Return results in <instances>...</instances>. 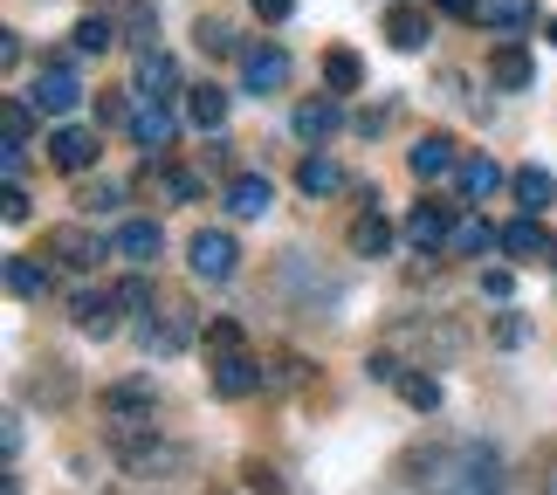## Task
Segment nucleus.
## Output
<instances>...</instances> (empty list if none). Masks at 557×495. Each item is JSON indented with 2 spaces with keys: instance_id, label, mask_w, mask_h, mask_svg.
I'll return each mask as SVG.
<instances>
[{
  "instance_id": "obj_56",
  "label": "nucleus",
  "mask_w": 557,
  "mask_h": 495,
  "mask_svg": "<svg viewBox=\"0 0 557 495\" xmlns=\"http://www.w3.org/2000/svg\"><path fill=\"white\" fill-rule=\"evenodd\" d=\"M537 495H557V447L544 455V475H537Z\"/></svg>"
},
{
  "instance_id": "obj_26",
  "label": "nucleus",
  "mask_w": 557,
  "mask_h": 495,
  "mask_svg": "<svg viewBox=\"0 0 557 495\" xmlns=\"http://www.w3.org/2000/svg\"><path fill=\"white\" fill-rule=\"evenodd\" d=\"M509 193H517L523 213H550L557 207V180H550L544 165H517V172H509Z\"/></svg>"
},
{
  "instance_id": "obj_43",
  "label": "nucleus",
  "mask_w": 557,
  "mask_h": 495,
  "mask_svg": "<svg viewBox=\"0 0 557 495\" xmlns=\"http://www.w3.org/2000/svg\"><path fill=\"white\" fill-rule=\"evenodd\" d=\"M496 344H509V351H517V344H530V317H523V310H503V317H496Z\"/></svg>"
},
{
  "instance_id": "obj_58",
  "label": "nucleus",
  "mask_w": 557,
  "mask_h": 495,
  "mask_svg": "<svg viewBox=\"0 0 557 495\" xmlns=\"http://www.w3.org/2000/svg\"><path fill=\"white\" fill-rule=\"evenodd\" d=\"M550 262H557V255H550Z\"/></svg>"
},
{
  "instance_id": "obj_42",
  "label": "nucleus",
  "mask_w": 557,
  "mask_h": 495,
  "mask_svg": "<svg viewBox=\"0 0 557 495\" xmlns=\"http://www.w3.org/2000/svg\"><path fill=\"white\" fill-rule=\"evenodd\" d=\"M117 304H124V310H152V275L132 269V275L117 283Z\"/></svg>"
},
{
  "instance_id": "obj_38",
  "label": "nucleus",
  "mask_w": 557,
  "mask_h": 495,
  "mask_svg": "<svg viewBox=\"0 0 557 495\" xmlns=\"http://www.w3.org/2000/svg\"><path fill=\"white\" fill-rule=\"evenodd\" d=\"M399 399L413 413H441V379L434 372H399Z\"/></svg>"
},
{
  "instance_id": "obj_1",
  "label": "nucleus",
  "mask_w": 557,
  "mask_h": 495,
  "mask_svg": "<svg viewBox=\"0 0 557 495\" xmlns=\"http://www.w3.org/2000/svg\"><path fill=\"white\" fill-rule=\"evenodd\" d=\"M399 475L426 488V495H503V455L482 441H426V447H406L399 455Z\"/></svg>"
},
{
  "instance_id": "obj_53",
  "label": "nucleus",
  "mask_w": 557,
  "mask_h": 495,
  "mask_svg": "<svg viewBox=\"0 0 557 495\" xmlns=\"http://www.w3.org/2000/svg\"><path fill=\"white\" fill-rule=\"evenodd\" d=\"M351 132H358V138H372V132H385V111H358V117H351Z\"/></svg>"
},
{
  "instance_id": "obj_52",
  "label": "nucleus",
  "mask_w": 557,
  "mask_h": 495,
  "mask_svg": "<svg viewBox=\"0 0 557 495\" xmlns=\"http://www.w3.org/2000/svg\"><path fill=\"white\" fill-rule=\"evenodd\" d=\"M28 213H35V207H28V193H21V186H8V221L21 227V221H28Z\"/></svg>"
},
{
  "instance_id": "obj_8",
  "label": "nucleus",
  "mask_w": 557,
  "mask_h": 495,
  "mask_svg": "<svg viewBox=\"0 0 557 495\" xmlns=\"http://www.w3.org/2000/svg\"><path fill=\"white\" fill-rule=\"evenodd\" d=\"M138 344H145V358H180L186 344H193V310L173 304V310L145 317V324H138Z\"/></svg>"
},
{
  "instance_id": "obj_28",
  "label": "nucleus",
  "mask_w": 557,
  "mask_h": 495,
  "mask_svg": "<svg viewBox=\"0 0 557 495\" xmlns=\"http://www.w3.org/2000/svg\"><path fill=\"white\" fill-rule=\"evenodd\" d=\"M393 242H399V234H393V221H385L379 207H366V213L351 221V255H366V262H379V255H393Z\"/></svg>"
},
{
  "instance_id": "obj_30",
  "label": "nucleus",
  "mask_w": 557,
  "mask_h": 495,
  "mask_svg": "<svg viewBox=\"0 0 557 495\" xmlns=\"http://www.w3.org/2000/svg\"><path fill=\"white\" fill-rule=\"evenodd\" d=\"M488 248H503V227H488L482 213H461L455 234H447V255H475V262H482Z\"/></svg>"
},
{
  "instance_id": "obj_6",
  "label": "nucleus",
  "mask_w": 557,
  "mask_h": 495,
  "mask_svg": "<svg viewBox=\"0 0 557 495\" xmlns=\"http://www.w3.org/2000/svg\"><path fill=\"white\" fill-rule=\"evenodd\" d=\"M289 49H275V41H248L242 49V90L248 97H275V90H289Z\"/></svg>"
},
{
  "instance_id": "obj_16",
  "label": "nucleus",
  "mask_w": 557,
  "mask_h": 495,
  "mask_svg": "<svg viewBox=\"0 0 557 495\" xmlns=\"http://www.w3.org/2000/svg\"><path fill=\"white\" fill-rule=\"evenodd\" d=\"M132 145H145V152H159V145H173V132H180V117H173V103L165 97H138V111H132Z\"/></svg>"
},
{
  "instance_id": "obj_55",
  "label": "nucleus",
  "mask_w": 557,
  "mask_h": 495,
  "mask_svg": "<svg viewBox=\"0 0 557 495\" xmlns=\"http://www.w3.org/2000/svg\"><path fill=\"white\" fill-rule=\"evenodd\" d=\"M14 62H21V35L8 28V35H0V70H14Z\"/></svg>"
},
{
  "instance_id": "obj_34",
  "label": "nucleus",
  "mask_w": 557,
  "mask_h": 495,
  "mask_svg": "<svg viewBox=\"0 0 557 495\" xmlns=\"http://www.w3.org/2000/svg\"><path fill=\"white\" fill-rule=\"evenodd\" d=\"M324 90H331V97L366 90V62H358L351 49H324Z\"/></svg>"
},
{
  "instance_id": "obj_7",
  "label": "nucleus",
  "mask_w": 557,
  "mask_h": 495,
  "mask_svg": "<svg viewBox=\"0 0 557 495\" xmlns=\"http://www.w3.org/2000/svg\"><path fill=\"white\" fill-rule=\"evenodd\" d=\"M275 275H283V283H296V289H304V304H310V317H317V310L331 317L337 304H345V275H317L304 248H296V255H283V269H275Z\"/></svg>"
},
{
  "instance_id": "obj_22",
  "label": "nucleus",
  "mask_w": 557,
  "mask_h": 495,
  "mask_svg": "<svg viewBox=\"0 0 557 495\" xmlns=\"http://www.w3.org/2000/svg\"><path fill=\"white\" fill-rule=\"evenodd\" d=\"M385 41H393L399 55H420L426 41H434V21H426V8H385Z\"/></svg>"
},
{
  "instance_id": "obj_54",
  "label": "nucleus",
  "mask_w": 557,
  "mask_h": 495,
  "mask_svg": "<svg viewBox=\"0 0 557 495\" xmlns=\"http://www.w3.org/2000/svg\"><path fill=\"white\" fill-rule=\"evenodd\" d=\"M0 447H8V461L21 455V413H8V426H0Z\"/></svg>"
},
{
  "instance_id": "obj_40",
  "label": "nucleus",
  "mask_w": 557,
  "mask_h": 495,
  "mask_svg": "<svg viewBox=\"0 0 557 495\" xmlns=\"http://www.w3.org/2000/svg\"><path fill=\"white\" fill-rule=\"evenodd\" d=\"M193 41H200L207 55H234V62H242V49H248V41L227 28V21H200V28H193Z\"/></svg>"
},
{
  "instance_id": "obj_44",
  "label": "nucleus",
  "mask_w": 557,
  "mask_h": 495,
  "mask_svg": "<svg viewBox=\"0 0 557 495\" xmlns=\"http://www.w3.org/2000/svg\"><path fill=\"white\" fill-rule=\"evenodd\" d=\"M207 351H242V324H234V317H213V324H207Z\"/></svg>"
},
{
  "instance_id": "obj_27",
  "label": "nucleus",
  "mask_w": 557,
  "mask_h": 495,
  "mask_svg": "<svg viewBox=\"0 0 557 495\" xmlns=\"http://www.w3.org/2000/svg\"><path fill=\"white\" fill-rule=\"evenodd\" d=\"M345 186H351L345 165L324 159V152H310L304 165H296V193H310V200H331V193H345Z\"/></svg>"
},
{
  "instance_id": "obj_9",
  "label": "nucleus",
  "mask_w": 557,
  "mask_h": 495,
  "mask_svg": "<svg viewBox=\"0 0 557 495\" xmlns=\"http://www.w3.org/2000/svg\"><path fill=\"white\" fill-rule=\"evenodd\" d=\"M97 152H103V145H97L90 124H55V132H49V165L70 172V180H83V172L97 165Z\"/></svg>"
},
{
  "instance_id": "obj_13",
  "label": "nucleus",
  "mask_w": 557,
  "mask_h": 495,
  "mask_svg": "<svg viewBox=\"0 0 557 495\" xmlns=\"http://www.w3.org/2000/svg\"><path fill=\"white\" fill-rule=\"evenodd\" d=\"M213 393L221 399H255L262 393V358L255 351H221L213 358Z\"/></svg>"
},
{
  "instance_id": "obj_3",
  "label": "nucleus",
  "mask_w": 557,
  "mask_h": 495,
  "mask_svg": "<svg viewBox=\"0 0 557 495\" xmlns=\"http://www.w3.org/2000/svg\"><path fill=\"white\" fill-rule=\"evenodd\" d=\"M385 344H393V351H413V364H455L468 351V331L434 310V317H399V324L385 331Z\"/></svg>"
},
{
  "instance_id": "obj_12",
  "label": "nucleus",
  "mask_w": 557,
  "mask_h": 495,
  "mask_svg": "<svg viewBox=\"0 0 557 495\" xmlns=\"http://www.w3.org/2000/svg\"><path fill=\"white\" fill-rule=\"evenodd\" d=\"M111 255H124L132 269H152L159 255H165V227H159V221H145V213H138V221H117Z\"/></svg>"
},
{
  "instance_id": "obj_10",
  "label": "nucleus",
  "mask_w": 557,
  "mask_h": 495,
  "mask_svg": "<svg viewBox=\"0 0 557 495\" xmlns=\"http://www.w3.org/2000/svg\"><path fill=\"white\" fill-rule=\"evenodd\" d=\"M41 248H49L62 269H76V275H83V269H97L103 255H111V242H97V234H90V227H76V221H70V227H49V234H41Z\"/></svg>"
},
{
  "instance_id": "obj_57",
  "label": "nucleus",
  "mask_w": 557,
  "mask_h": 495,
  "mask_svg": "<svg viewBox=\"0 0 557 495\" xmlns=\"http://www.w3.org/2000/svg\"><path fill=\"white\" fill-rule=\"evenodd\" d=\"M544 35H550V49H557V21H544Z\"/></svg>"
},
{
  "instance_id": "obj_37",
  "label": "nucleus",
  "mask_w": 557,
  "mask_h": 495,
  "mask_svg": "<svg viewBox=\"0 0 557 495\" xmlns=\"http://www.w3.org/2000/svg\"><path fill=\"white\" fill-rule=\"evenodd\" d=\"M35 103L28 97H8V103H0V145H28L35 138Z\"/></svg>"
},
{
  "instance_id": "obj_45",
  "label": "nucleus",
  "mask_w": 557,
  "mask_h": 495,
  "mask_svg": "<svg viewBox=\"0 0 557 495\" xmlns=\"http://www.w3.org/2000/svg\"><path fill=\"white\" fill-rule=\"evenodd\" d=\"M242 482H248V495H283V475H275V468H262V461H248Z\"/></svg>"
},
{
  "instance_id": "obj_51",
  "label": "nucleus",
  "mask_w": 557,
  "mask_h": 495,
  "mask_svg": "<svg viewBox=\"0 0 557 495\" xmlns=\"http://www.w3.org/2000/svg\"><path fill=\"white\" fill-rule=\"evenodd\" d=\"M434 8H441V14H455V21H475V14H482V0H434Z\"/></svg>"
},
{
  "instance_id": "obj_25",
  "label": "nucleus",
  "mask_w": 557,
  "mask_h": 495,
  "mask_svg": "<svg viewBox=\"0 0 557 495\" xmlns=\"http://www.w3.org/2000/svg\"><path fill=\"white\" fill-rule=\"evenodd\" d=\"M28 399H41L49 413H62V406L76 399V379H70V364H62V358H41V372H28Z\"/></svg>"
},
{
  "instance_id": "obj_50",
  "label": "nucleus",
  "mask_w": 557,
  "mask_h": 495,
  "mask_svg": "<svg viewBox=\"0 0 557 495\" xmlns=\"http://www.w3.org/2000/svg\"><path fill=\"white\" fill-rule=\"evenodd\" d=\"M207 165H213V172H227V165H234V138H221V132H213V145H207Z\"/></svg>"
},
{
  "instance_id": "obj_46",
  "label": "nucleus",
  "mask_w": 557,
  "mask_h": 495,
  "mask_svg": "<svg viewBox=\"0 0 557 495\" xmlns=\"http://www.w3.org/2000/svg\"><path fill=\"white\" fill-rule=\"evenodd\" d=\"M366 379L372 385H399V351H372L366 358Z\"/></svg>"
},
{
  "instance_id": "obj_5",
  "label": "nucleus",
  "mask_w": 557,
  "mask_h": 495,
  "mask_svg": "<svg viewBox=\"0 0 557 495\" xmlns=\"http://www.w3.org/2000/svg\"><path fill=\"white\" fill-rule=\"evenodd\" d=\"M186 269L200 275V283H227V275L242 269V248H234L227 227H200V234L186 242Z\"/></svg>"
},
{
  "instance_id": "obj_49",
  "label": "nucleus",
  "mask_w": 557,
  "mask_h": 495,
  "mask_svg": "<svg viewBox=\"0 0 557 495\" xmlns=\"http://www.w3.org/2000/svg\"><path fill=\"white\" fill-rule=\"evenodd\" d=\"M509 289H517V283H509V269H482V296H496V304H509Z\"/></svg>"
},
{
  "instance_id": "obj_19",
  "label": "nucleus",
  "mask_w": 557,
  "mask_h": 495,
  "mask_svg": "<svg viewBox=\"0 0 557 495\" xmlns=\"http://www.w3.org/2000/svg\"><path fill=\"white\" fill-rule=\"evenodd\" d=\"M132 97H180V62L165 49H138V76H132Z\"/></svg>"
},
{
  "instance_id": "obj_4",
  "label": "nucleus",
  "mask_w": 557,
  "mask_h": 495,
  "mask_svg": "<svg viewBox=\"0 0 557 495\" xmlns=\"http://www.w3.org/2000/svg\"><path fill=\"white\" fill-rule=\"evenodd\" d=\"M28 103H35L41 117H55V124L83 111V83H76V70H70V55H49V62H41L35 83H28Z\"/></svg>"
},
{
  "instance_id": "obj_39",
  "label": "nucleus",
  "mask_w": 557,
  "mask_h": 495,
  "mask_svg": "<svg viewBox=\"0 0 557 495\" xmlns=\"http://www.w3.org/2000/svg\"><path fill=\"white\" fill-rule=\"evenodd\" d=\"M124 207V186H111V180H83L76 186V213H117Z\"/></svg>"
},
{
  "instance_id": "obj_2",
  "label": "nucleus",
  "mask_w": 557,
  "mask_h": 495,
  "mask_svg": "<svg viewBox=\"0 0 557 495\" xmlns=\"http://www.w3.org/2000/svg\"><path fill=\"white\" fill-rule=\"evenodd\" d=\"M103 447L117 455V468L132 482H173L193 468V447L186 441H165L152 413H132V420H111L103 426Z\"/></svg>"
},
{
  "instance_id": "obj_14",
  "label": "nucleus",
  "mask_w": 557,
  "mask_h": 495,
  "mask_svg": "<svg viewBox=\"0 0 557 495\" xmlns=\"http://www.w3.org/2000/svg\"><path fill=\"white\" fill-rule=\"evenodd\" d=\"M461 165V152H455V138L447 132H426L420 145H406V172H413L420 186H434V180H447V172Z\"/></svg>"
},
{
  "instance_id": "obj_33",
  "label": "nucleus",
  "mask_w": 557,
  "mask_h": 495,
  "mask_svg": "<svg viewBox=\"0 0 557 495\" xmlns=\"http://www.w3.org/2000/svg\"><path fill=\"white\" fill-rule=\"evenodd\" d=\"M455 180H461V200H488V193H496L509 172L488 159V152H475V159H461V165H455Z\"/></svg>"
},
{
  "instance_id": "obj_47",
  "label": "nucleus",
  "mask_w": 557,
  "mask_h": 495,
  "mask_svg": "<svg viewBox=\"0 0 557 495\" xmlns=\"http://www.w3.org/2000/svg\"><path fill=\"white\" fill-rule=\"evenodd\" d=\"M0 172H8V186H21V172H28V145H0Z\"/></svg>"
},
{
  "instance_id": "obj_23",
  "label": "nucleus",
  "mask_w": 557,
  "mask_h": 495,
  "mask_svg": "<svg viewBox=\"0 0 557 495\" xmlns=\"http://www.w3.org/2000/svg\"><path fill=\"white\" fill-rule=\"evenodd\" d=\"M337 124H345V111H337V97H310V103H296V111H289V132L304 138V145H324V138H337Z\"/></svg>"
},
{
  "instance_id": "obj_15",
  "label": "nucleus",
  "mask_w": 557,
  "mask_h": 495,
  "mask_svg": "<svg viewBox=\"0 0 557 495\" xmlns=\"http://www.w3.org/2000/svg\"><path fill=\"white\" fill-rule=\"evenodd\" d=\"M117 289H76L70 296V324L83 331V337H111L117 331Z\"/></svg>"
},
{
  "instance_id": "obj_20",
  "label": "nucleus",
  "mask_w": 557,
  "mask_h": 495,
  "mask_svg": "<svg viewBox=\"0 0 557 495\" xmlns=\"http://www.w3.org/2000/svg\"><path fill=\"white\" fill-rule=\"evenodd\" d=\"M97 406L111 420H132V413H159V385L152 379H117V385H103Z\"/></svg>"
},
{
  "instance_id": "obj_41",
  "label": "nucleus",
  "mask_w": 557,
  "mask_h": 495,
  "mask_svg": "<svg viewBox=\"0 0 557 495\" xmlns=\"http://www.w3.org/2000/svg\"><path fill=\"white\" fill-rule=\"evenodd\" d=\"M159 186H165V200H173V207H193V200L207 193V180H200V172H186V165H165Z\"/></svg>"
},
{
  "instance_id": "obj_32",
  "label": "nucleus",
  "mask_w": 557,
  "mask_h": 495,
  "mask_svg": "<svg viewBox=\"0 0 557 495\" xmlns=\"http://www.w3.org/2000/svg\"><path fill=\"white\" fill-rule=\"evenodd\" d=\"M475 21H482L488 35H523L530 21H537V0H482Z\"/></svg>"
},
{
  "instance_id": "obj_24",
  "label": "nucleus",
  "mask_w": 557,
  "mask_h": 495,
  "mask_svg": "<svg viewBox=\"0 0 557 495\" xmlns=\"http://www.w3.org/2000/svg\"><path fill=\"white\" fill-rule=\"evenodd\" d=\"M49 289H55L49 262H35V255H8V296H14V304H41Z\"/></svg>"
},
{
  "instance_id": "obj_36",
  "label": "nucleus",
  "mask_w": 557,
  "mask_h": 495,
  "mask_svg": "<svg viewBox=\"0 0 557 495\" xmlns=\"http://www.w3.org/2000/svg\"><path fill=\"white\" fill-rule=\"evenodd\" d=\"M117 41H124V28L111 14H83L76 21V55H103V49H117Z\"/></svg>"
},
{
  "instance_id": "obj_18",
  "label": "nucleus",
  "mask_w": 557,
  "mask_h": 495,
  "mask_svg": "<svg viewBox=\"0 0 557 495\" xmlns=\"http://www.w3.org/2000/svg\"><path fill=\"white\" fill-rule=\"evenodd\" d=\"M488 83H496V90H537V62H530V49H517V41H496V49H488Z\"/></svg>"
},
{
  "instance_id": "obj_35",
  "label": "nucleus",
  "mask_w": 557,
  "mask_h": 495,
  "mask_svg": "<svg viewBox=\"0 0 557 495\" xmlns=\"http://www.w3.org/2000/svg\"><path fill=\"white\" fill-rule=\"evenodd\" d=\"M117 21H124V41H138V49H159V14H152V0H111Z\"/></svg>"
},
{
  "instance_id": "obj_29",
  "label": "nucleus",
  "mask_w": 557,
  "mask_h": 495,
  "mask_svg": "<svg viewBox=\"0 0 557 495\" xmlns=\"http://www.w3.org/2000/svg\"><path fill=\"white\" fill-rule=\"evenodd\" d=\"M186 124H193V132H221V124H227V90H221V83H193V90H186Z\"/></svg>"
},
{
  "instance_id": "obj_11",
  "label": "nucleus",
  "mask_w": 557,
  "mask_h": 495,
  "mask_svg": "<svg viewBox=\"0 0 557 495\" xmlns=\"http://www.w3.org/2000/svg\"><path fill=\"white\" fill-rule=\"evenodd\" d=\"M406 248L413 255H447V234H455V221H447V200H420L413 213H406Z\"/></svg>"
},
{
  "instance_id": "obj_31",
  "label": "nucleus",
  "mask_w": 557,
  "mask_h": 495,
  "mask_svg": "<svg viewBox=\"0 0 557 495\" xmlns=\"http://www.w3.org/2000/svg\"><path fill=\"white\" fill-rule=\"evenodd\" d=\"M317 364H304L296 351H269L262 358V393H296V385H310Z\"/></svg>"
},
{
  "instance_id": "obj_48",
  "label": "nucleus",
  "mask_w": 557,
  "mask_h": 495,
  "mask_svg": "<svg viewBox=\"0 0 557 495\" xmlns=\"http://www.w3.org/2000/svg\"><path fill=\"white\" fill-rule=\"evenodd\" d=\"M289 14H296V0H255V21H269V28H283Z\"/></svg>"
},
{
  "instance_id": "obj_21",
  "label": "nucleus",
  "mask_w": 557,
  "mask_h": 495,
  "mask_svg": "<svg viewBox=\"0 0 557 495\" xmlns=\"http://www.w3.org/2000/svg\"><path fill=\"white\" fill-rule=\"evenodd\" d=\"M269 207H275V186L262 172H227V213L234 221H262Z\"/></svg>"
},
{
  "instance_id": "obj_17",
  "label": "nucleus",
  "mask_w": 557,
  "mask_h": 495,
  "mask_svg": "<svg viewBox=\"0 0 557 495\" xmlns=\"http://www.w3.org/2000/svg\"><path fill=\"white\" fill-rule=\"evenodd\" d=\"M503 255L509 262H550L557 242H550V227L537 221V213H517V221L503 227Z\"/></svg>"
}]
</instances>
